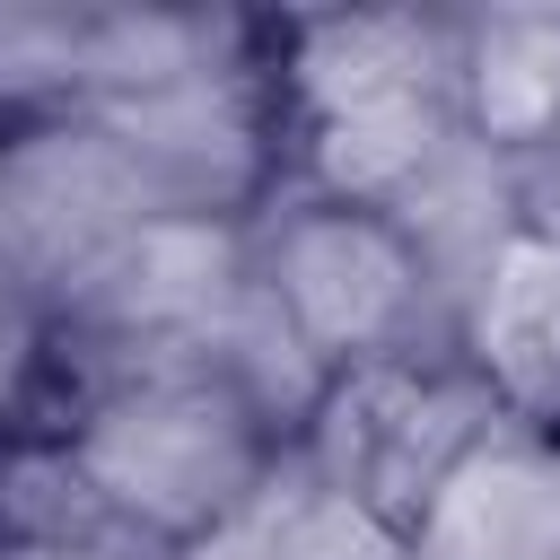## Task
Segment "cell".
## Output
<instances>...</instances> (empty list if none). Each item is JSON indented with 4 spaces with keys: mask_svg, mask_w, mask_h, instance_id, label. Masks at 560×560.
<instances>
[{
    "mask_svg": "<svg viewBox=\"0 0 560 560\" xmlns=\"http://www.w3.org/2000/svg\"><path fill=\"white\" fill-rule=\"evenodd\" d=\"M175 560H402V534L376 525L332 481H315L298 446H280V464L245 490V508H228Z\"/></svg>",
    "mask_w": 560,
    "mask_h": 560,
    "instance_id": "52a82bcc",
    "label": "cell"
},
{
    "mask_svg": "<svg viewBox=\"0 0 560 560\" xmlns=\"http://www.w3.org/2000/svg\"><path fill=\"white\" fill-rule=\"evenodd\" d=\"M455 122L508 158L560 140V9L455 18Z\"/></svg>",
    "mask_w": 560,
    "mask_h": 560,
    "instance_id": "8992f818",
    "label": "cell"
},
{
    "mask_svg": "<svg viewBox=\"0 0 560 560\" xmlns=\"http://www.w3.org/2000/svg\"><path fill=\"white\" fill-rule=\"evenodd\" d=\"M44 350H52V315H44V298L0 262V438L26 429V402H35V385H44Z\"/></svg>",
    "mask_w": 560,
    "mask_h": 560,
    "instance_id": "ba28073f",
    "label": "cell"
},
{
    "mask_svg": "<svg viewBox=\"0 0 560 560\" xmlns=\"http://www.w3.org/2000/svg\"><path fill=\"white\" fill-rule=\"evenodd\" d=\"M464 359L516 429L560 446V245L516 236L499 254L490 289L464 315Z\"/></svg>",
    "mask_w": 560,
    "mask_h": 560,
    "instance_id": "5b68a950",
    "label": "cell"
},
{
    "mask_svg": "<svg viewBox=\"0 0 560 560\" xmlns=\"http://www.w3.org/2000/svg\"><path fill=\"white\" fill-rule=\"evenodd\" d=\"M0 560H105V551H44V542H0Z\"/></svg>",
    "mask_w": 560,
    "mask_h": 560,
    "instance_id": "9c48e42d",
    "label": "cell"
},
{
    "mask_svg": "<svg viewBox=\"0 0 560 560\" xmlns=\"http://www.w3.org/2000/svg\"><path fill=\"white\" fill-rule=\"evenodd\" d=\"M245 271L280 298V315L306 332V350L332 376L368 359H464V341L438 332L420 271L376 210L280 184L245 219Z\"/></svg>",
    "mask_w": 560,
    "mask_h": 560,
    "instance_id": "7a4b0ae2",
    "label": "cell"
},
{
    "mask_svg": "<svg viewBox=\"0 0 560 560\" xmlns=\"http://www.w3.org/2000/svg\"><path fill=\"white\" fill-rule=\"evenodd\" d=\"M18 438H61L88 481L175 560L280 464V438L201 368V350L44 385Z\"/></svg>",
    "mask_w": 560,
    "mask_h": 560,
    "instance_id": "6da1fadb",
    "label": "cell"
},
{
    "mask_svg": "<svg viewBox=\"0 0 560 560\" xmlns=\"http://www.w3.org/2000/svg\"><path fill=\"white\" fill-rule=\"evenodd\" d=\"M402 560H560V446L499 420L402 534Z\"/></svg>",
    "mask_w": 560,
    "mask_h": 560,
    "instance_id": "277c9868",
    "label": "cell"
},
{
    "mask_svg": "<svg viewBox=\"0 0 560 560\" xmlns=\"http://www.w3.org/2000/svg\"><path fill=\"white\" fill-rule=\"evenodd\" d=\"M499 420L508 411L490 402L472 359H368L324 385L315 420L298 429V455L315 481L359 499L376 525L411 534L429 516V499L446 490V472Z\"/></svg>",
    "mask_w": 560,
    "mask_h": 560,
    "instance_id": "3957f363",
    "label": "cell"
}]
</instances>
